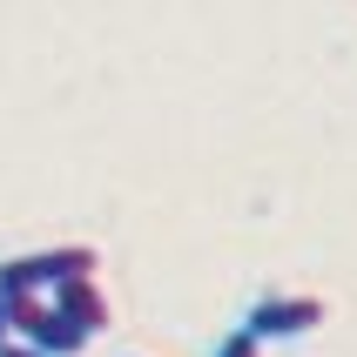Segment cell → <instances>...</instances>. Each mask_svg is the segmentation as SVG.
<instances>
[{"label": "cell", "mask_w": 357, "mask_h": 357, "mask_svg": "<svg viewBox=\"0 0 357 357\" xmlns=\"http://www.w3.org/2000/svg\"><path fill=\"white\" fill-rule=\"evenodd\" d=\"M95 270H101V250H88V243H54V250H27V257H7V263H0V303L54 297L61 283H88Z\"/></svg>", "instance_id": "6da1fadb"}, {"label": "cell", "mask_w": 357, "mask_h": 357, "mask_svg": "<svg viewBox=\"0 0 357 357\" xmlns=\"http://www.w3.org/2000/svg\"><path fill=\"white\" fill-rule=\"evenodd\" d=\"M324 317H331V303L310 297V290H263V297L243 310L236 331H250L257 344H290V337H310Z\"/></svg>", "instance_id": "7a4b0ae2"}, {"label": "cell", "mask_w": 357, "mask_h": 357, "mask_svg": "<svg viewBox=\"0 0 357 357\" xmlns=\"http://www.w3.org/2000/svg\"><path fill=\"white\" fill-rule=\"evenodd\" d=\"M47 310H54V324L81 344V351L108 331V290H101L95 277H88V283H61L54 297H47Z\"/></svg>", "instance_id": "3957f363"}, {"label": "cell", "mask_w": 357, "mask_h": 357, "mask_svg": "<svg viewBox=\"0 0 357 357\" xmlns=\"http://www.w3.org/2000/svg\"><path fill=\"white\" fill-rule=\"evenodd\" d=\"M209 357H263V344L250 337V331H222V337H216V351H209Z\"/></svg>", "instance_id": "277c9868"}, {"label": "cell", "mask_w": 357, "mask_h": 357, "mask_svg": "<svg viewBox=\"0 0 357 357\" xmlns=\"http://www.w3.org/2000/svg\"><path fill=\"white\" fill-rule=\"evenodd\" d=\"M0 357H40V351H34V344H20V337H14V344H0Z\"/></svg>", "instance_id": "5b68a950"}, {"label": "cell", "mask_w": 357, "mask_h": 357, "mask_svg": "<svg viewBox=\"0 0 357 357\" xmlns=\"http://www.w3.org/2000/svg\"><path fill=\"white\" fill-rule=\"evenodd\" d=\"M0 344H14V310L0 303Z\"/></svg>", "instance_id": "8992f818"}]
</instances>
